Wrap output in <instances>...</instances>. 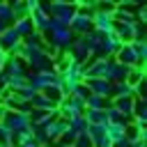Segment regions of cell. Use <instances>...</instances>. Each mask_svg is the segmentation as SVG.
<instances>
[{"instance_id":"44dd1931","label":"cell","mask_w":147,"mask_h":147,"mask_svg":"<svg viewBox=\"0 0 147 147\" xmlns=\"http://www.w3.org/2000/svg\"><path fill=\"white\" fill-rule=\"evenodd\" d=\"M30 108H34V110H57V108H55V106H53V103H51V101H48V99H46L41 92L32 96V101H30Z\"/></svg>"},{"instance_id":"f1b7e54d","label":"cell","mask_w":147,"mask_h":147,"mask_svg":"<svg viewBox=\"0 0 147 147\" xmlns=\"http://www.w3.org/2000/svg\"><path fill=\"white\" fill-rule=\"evenodd\" d=\"M0 21H2L5 25H11V23H14V14H11L9 2H0Z\"/></svg>"},{"instance_id":"8992f818","label":"cell","mask_w":147,"mask_h":147,"mask_svg":"<svg viewBox=\"0 0 147 147\" xmlns=\"http://www.w3.org/2000/svg\"><path fill=\"white\" fill-rule=\"evenodd\" d=\"M119 46H122V41L117 39V34L115 32H108V34H103L101 37V46H99V53L94 55V57H115V53L119 51Z\"/></svg>"},{"instance_id":"7a4b0ae2","label":"cell","mask_w":147,"mask_h":147,"mask_svg":"<svg viewBox=\"0 0 147 147\" xmlns=\"http://www.w3.org/2000/svg\"><path fill=\"white\" fill-rule=\"evenodd\" d=\"M28 85L39 94V92H44V90L51 87V85H60V74H57L55 69H51V71H39V74H28Z\"/></svg>"},{"instance_id":"4dcf8cb0","label":"cell","mask_w":147,"mask_h":147,"mask_svg":"<svg viewBox=\"0 0 147 147\" xmlns=\"http://www.w3.org/2000/svg\"><path fill=\"white\" fill-rule=\"evenodd\" d=\"M90 94H92V92H90V87H87L85 83H78V85H74V90H71V96H76V99H80V101H85Z\"/></svg>"},{"instance_id":"d590c367","label":"cell","mask_w":147,"mask_h":147,"mask_svg":"<svg viewBox=\"0 0 147 147\" xmlns=\"http://www.w3.org/2000/svg\"><path fill=\"white\" fill-rule=\"evenodd\" d=\"M5 30H7V25H5V23H2V21H0V34H2V32H5Z\"/></svg>"},{"instance_id":"4fadbf2b","label":"cell","mask_w":147,"mask_h":147,"mask_svg":"<svg viewBox=\"0 0 147 147\" xmlns=\"http://www.w3.org/2000/svg\"><path fill=\"white\" fill-rule=\"evenodd\" d=\"M44 129H46V136H48V142H57V140L62 138V133L67 131V122H64V119H62V117L57 115V117H55V119H53L51 124H46Z\"/></svg>"},{"instance_id":"6da1fadb","label":"cell","mask_w":147,"mask_h":147,"mask_svg":"<svg viewBox=\"0 0 147 147\" xmlns=\"http://www.w3.org/2000/svg\"><path fill=\"white\" fill-rule=\"evenodd\" d=\"M71 41H74V34H71V30H69V28H55V30L44 32V44L53 46L55 51L67 53V48H69V44H71Z\"/></svg>"},{"instance_id":"2e32d148","label":"cell","mask_w":147,"mask_h":147,"mask_svg":"<svg viewBox=\"0 0 147 147\" xmlns=\"http://www.w3.org/2000/svg\"><path fill=\"white\" fill-rule=\"evenodd\" d=\"M110 103H113V108H117L119 115L131 117V110H133V96H119V99H113Z\"/></svg>"},{"instance_id":"83f0119b","label":"cell","mask_w":147,"mask_h":147,"mask_svg":"<svg viewBox=\"0 0 147 147\" xmlns=\"http://www.w3.org/2000/svg\"><path fill=\"white\" fill-rule=\"evenodd\" d=\"M34 94H37V92H34V90H32L30 85H25V87H21L18 92H14V96H16L18 101H23V103H30Z\"/></svg>"},{"instance_id":"7402d4cb","label":"cell","mask_w":147,"mask_h":147,"mask_svg":"<svg viewBox=\"0 0 147 147\" xmlns=\"http://www.w3.org/2000/svg\"><path fill=\"white\" fill-rule=\"evenodd\" d=\"M108 103H110L108 99H103V96H96V94H90V96L85 99V110H103Z\"/></svg>"},{"instance_id":"4316f807","label":"cell","mask_w":147,"mask_h":147,"mask_svg":"<svg viewBox=\"0 0 147 147\" xmlns=\"http://www.w3.org/2000/svg\"><path fill=\"white\" fill-rule=\"evenodd\" d=\"M67 126H69V129H74V131H78V133H83V131L87 129V119H85L83 115H76V117L67 119Z\"/></svg>"},{"instance_id":"603a6c76","label":"cell","mask_w":147,"mask_h":147,"mask_svg":"<svg viewBox=\"0 0 147 147\" xmlns=\"http://www.w3.org/2000/svg\"><path fill=\"white\" fill-rule=\"evenodd\" d=\"M145 80V67H131L129 69V76H126V83L131 85V87H136L138 83H142Z\"/></svg>"},{"instance_id":"ffe728a7","label":"cell","mask_w":147,"mask_h":147,"mask_svg":"<svg viewBox=\"0 0 147 147\" xmlns=\"http://www.w3.org/2000/svg\"><path fill=\"white\" fill-rule=\"evenodd\" d=\"M83 117L87 119V124H99V126H106V124H108L106 110H85Z\"/></svg>"},{"instance_id":"f546056e","label":"cell","mask_w":147,"mask_h":147,"mask_svg":"<svg viewBox=\"0 0 147 147\" xmlns=\"http://www.w3.org/2000/svg\"><path fill=\"white\" fill-rule=\"evenodd\" d=\"M0 145L7 147V145H14V133L7 129L5 122H0Z\"/></svg>"},{"instance_id":"5bb4252c","label":"cell","mask_w":147,"mask_h":147,"mask_svg":"<svg viewBox=\"0 0 147 147\" xmlns=\"http://www.w3.org/2000/svg\"><path fill=\"white\" fill-rule=\"evenodd\" d=\"M18 44H21L18 34L14 32V28H11V25H7V30H5L2 34H0V48H2V51H5L7 55H9V53H11V51H14V48H16Z\"/></svg>"},{"instance_id":"9c48e42d","label":"cell","mask_w":147,"mask_h":147,"mask_svg":"<svg viewBox=\"0 0 147 147\" xmlns=\"http://www.w3.org/2000/svg\"><path fill=\"white\" fill-rule=\"evenodd\" d=\"M69 30H71L74 37H83V34H87V32L92 30V18L76 11V16H74L71 23H69Z\"/></svg>"},{"instance_id":"cb8c5ba5","label":"cell","mask_w":147,"mask_h":147,"mask_svg":"<svg viewBox=\"0 0 147 147\" xmlns=\"http://www.w3.org/2000/svg\"><path fill=\"white\" fill-rule=\"evenodd\" d=\"M124 124H106V136L110 138V142H117L124 138Z\"/></svg>"},{"instance_id":"d6a6232c","label":"cell","mask_w":147,"mask_h":147,"mask_svg":"<svg viewBox=\"0 0 147 147\" xmlns=\"http://www.w3.org/2000/svg\"><path fill=\"white\" fill-rule=\"evenodd\" d=\"M5 60H7V53L0 48V71H2V67H5Z\"/></svg>"},{"instance_id":"836d02e7","label":"cell","mask_w":147,"mask_h":147,"mask_svg":"<svg viewBox=\"0 0 147 147\" xmlns=\"http://www.w3.org/2000/svg\"><path fill=\"white\" fill-rule=\"evenodd\" d=\"M131 147H145V140H136V142H131Z\"/></svg>"},{"instance_id":"ba28073f","label":"cell","mask_w":147,"mask_h":147,"mask_svg":"<svg viewBox=\"0 0 147 147\" xmlns=\"http://www.w3.org/2000/svg\"><path fill=\"white\" fill-rule=\"evenodd\" d=\"M113 60L119 62V64H124V67H129V69H131V67H142V64L138 62V55H136V51H133L131 44H122Z\"/></svg>"},{"instance_id":"e575fe53","label":"cell","mask_w":147,"mask_h":147,"mask_svg":"<svg viewBox=\"0 0 147 147\" xmlns=\"http://www.w3.org/2000/svg\"><path fill=\"white\" fill-rule=\"evenodd\" d=\"M5 115H7V108L0 103V122H2V117H5Z\"/></svg>"},{"instance_id":"484cf974","label":"cell","mask_w":147,"mask_h":147,"mask_svg":"<svg viewBox=\"0 0 147 147\" xmlns=\"http://www.w3.org/2000/svg\"><path fill=\"white\" fill-rule=\"evenodd\" d=\"M9 7H11V14H14V21L16 18H23V16H30L25 0H14V2H9Z\"/></svg>"},{"instance_id":"3957f363","label":"cell","mask_w":147,"mask_h":147,"mask_svg":"<svg viewBox=\"0 0 147 147\" xmlns=\"http://www.w3.org/2000/svg\"><path fill=\"white\" fill-rule=\"evenodd\" d=\"M67 55H69V60H71V62H76V64H85V62L92 57L83 37H74V41H71V44H69V48H67Z\"/></svg>"},{"instance_id":"52a82bcc","label":"cell","mask_w":147,"mask_h":147,"mask_svg":"<svg viewBox=\"0 0 147 147\" xmlns=\"http://www.w3.org/2000/svg\"><path fill=\"white\" fill-rule=\"evenodd\" d=\"M2 74H7V78H28V67H25V62L21 60V57H11V55H7V60H5V67H2Z\"/></svg>"},{"instance_id":"30bf717a","label":"cell","mask_w":147,"mask_h":147,"mask_svg":"<svg viewBox=\"0 0 147 147\" xmlns=\"http://www.w3.org/2000/svg\"><path fill=\"white\" fill-rule=\"evenodd\" d=\"M83 83L90 87V92H92V94L103 96V99H108V101H110V92H113V85H110V83H106L103 78H85Z\"/></svg>"},{"instance_id":"9a60e30c","label":"cell","mask_w":147,"mask_h":147,"mask_svg":"<svg viewBox=\"0 0 147 147\" xmlns=\"http://www.w3.org/2000/svg\"><path fill=\"white\" fill-rule=\"evenodd\" d=\"M11 28H14V32L18 34V39H25V37H30V34L34 32V28H32V21H30V16L16 18V21L11 23Z\"/></svg>"},{"instance_id":"277c9868","label":"cell","mask_w":147,"mask_h":147,"mask_svg":"<svg viewBox=\"0 0 147 147\" xmlns=\"http://www.w3.org/2000/svg\"><path fill=\"white\" fill-rule=\"evenodd\" d=\"M126 76H129V67H124V64H119V62H115L113 57L106 62V69H103V80L106 83H122V80H126Z\"/></svg>"},{"instance_id":"d6986e66","label":"cell","mask_w":147,"mask_h":147,"mask_svg":"<svg viewBox=\"0 0 147 147\" xmlns=\"http://www.w3.org/2000/svg\"><path fill=\"white\" fill-rule=\"evenodd\" d=\"M131 119H138V122H145V119H147V101H145V99H133Z\"/></svg>"},{"instance_id":"7c38bea8","label":"cell","mask_w":147,"mask_h":147,"mask_svg":"<svg viewBox=\"0 0 147 147\" xmlns=\"http://www.w3.org/2000/svg\"><path fill=\"white\" fill-rule=\"evenodd\" d=\"M57 117V110H30V115H28V119H30V126H46V124H51L53 119Z\"/></svg>"},{"instance_id":"8d00e7d4","label":"cell","mask_w":147,"mask_h":147,"mask_svg":"<svg viewBox=\"0 0 147 147\" xmlns=\"http://www.w3.org/2000/svg\"><path fill=\"white\" fill-rule=\"evenodd\" d=\"M7 147H16V145H7Z\"/></svg>"},{"instance_id":"ac0fdd59","label":"cell","mask_w":147,"mask_h":147,"mask_svg":"<svg viewBox=\"0 0 147 147\" xmlns=\"http://www.w3.org/2000/svg\"><path fill=\"white\" fill-rule=\"evenodd\" d=\"M41 94H44V96H46V99H48L55 108H57V106L62 103V99H64V92L60 90V85H51V87H46Z\"/></svg>"},{"instance_id":"e0dca14e","label":"cell","mask_w":147,"mask_h":147,"mask_svg":"<svg viewBox=\"0 0 147 147\" xmlns=\"http://www.w3.org/2000/svg\"><path fill=\"white\" fill-rule=\"evenodd\" d=\"M119 96H133V87L122 80V83H113V92H110V101L113 99H119Z\"/></svg>"},{"instance_id":"8fae6325","label":"cell","mask_w":147,"mask_h":147,"mask_svg":"<svg viewBox=\"0 0 147 147\" xmlns=\"http://www.w3.org/2000/svg\"><path fill=\"white\" fill-rule=\"evenodd\" d=\"M92 30H96V32H101V34L113 32V14L96 11V14L92 16Z\"/></svg>"},{"instance_id":"5b68a950","label":"cell","mask_w":147,"mask_h":147,"mask_svg":"<svg viewBox=\"0 0 147 147\" xmlns=\"http://www.w3.org/2000/svg\"><path fill=\"white\" fill-rule=\"evenodd\" d=\"M2 122L7 124V129H9L11 133H23V131L30 129V119H28V115L16 113V110H7V115L2 117Z\"/></svg>"},{"instance_id":"1f68e13d","label":"cell","mask_w":147,"mask_h":147,"mask_svg":"<svg viewBox=\"0 0 147 147\" xmlns=\"http://www.w3.org/2000/svg\"><path fill=\"white\" fill-rule=\"evenodd\" d=\"M16 147H39V145L34 142V138H28V140H23V142H18Z\"/></svg>"},{"instance_id":"d4e9b609","label":"cell","mask_w":147,"mask_h":147,"mask_svg":"<svg viewBox=\"0 0 147 147\" xmlns=\"http://www.w3.org/2000/svg\"><path fill=\"white\" fill-rule=\"evenodd\" d=\"M131 46H133V51H136V55H138V62L145 67V60H147V41H145V39H133Z\"/></svg>"}]
</instances>
